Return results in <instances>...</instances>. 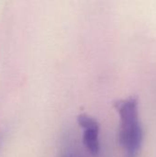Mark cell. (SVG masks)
I'll list each match as a JSON object with an SVG mask.
<instances>
[{"mask_svg":"<svg viewBox=\"0 0 156 157\" xmlns=\"http://www.w3.org/2000/svg\"><path fill=\"white\" fill-rule=\"evenodd\" d=\"M115 108L120 115V144L125 149L127 157H136L143 139L137 98L131 97L119 100L115 103Z\"/></svg>","mask_w":156,"mask_h":157,"instance_id":"6da1fadb","label":"cell"},{"mask_svg":"<svg viewBox=\"0 0 156 157\" xmlns=\"http://www.w3.org/2000/svg\"><path fill=\"white\" fill-rule=\"evenodd\" d=\"M99 130H86L83 136V142L87 150L93 155H97L99 152Z\"/></svg>","mask_w":156,"mask_h":157,"instance_id":"7a4b0ae2","label":"cell"},{"mask_svg":"<svg viewBox=\"0 0 156 157\" xmlns=\"http://www.w3.org/2000/svg\"><path fill=\"white\" fill-rule=\"evenodd\" d=\"M77 122L80 127L86 130H99L98 122L93 119L92 117L88 116L87 114H80L77 117Z\"/></svg>","mask_w":156,"mask_h":157,"instance_id":"3957f363","label":"cell"}]
</instances>
